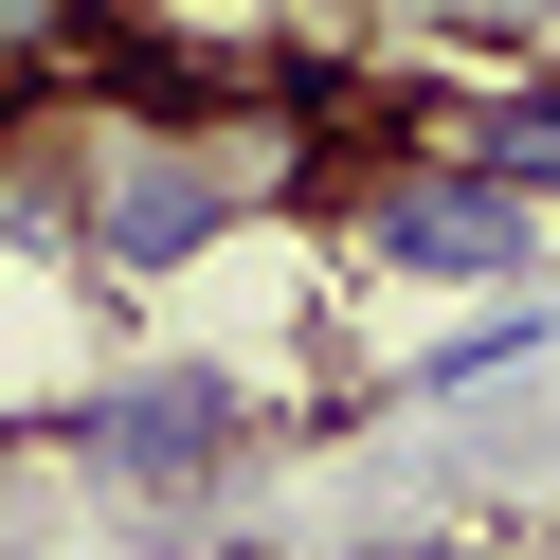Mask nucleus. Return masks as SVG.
Returning a JSON list of instances; mask_svg holds the SVG:
<instances>
[{"label": "nucleus", "instance_id": "1", "mask_svg": "<svg viewBox=\"0 0 560 560\" xmlns=\"http://www.w3.org/2000/svg\"><path fill=\"white\" fill-rule=\"evenodd\" d=\"M235 452H254L235 362H127L109 398H73V470L127 506H199V488H235Z\"/></svg>", "mask_w": 560, "mask_h": 560}, {"label": "nucleus", "instance_id": "2", "mask_svg": "<svg viewBox=\"0 0 560 560\" xmlns=\"http://www.w3.org/2000/svg\"><path fill=\"white\" fill-rule=\"evenodd\" d=\"M362 254L416 271V290H506V271L542 254V199H524L506 163L434 145V163H380V182H362Z\"/></svg>", "mask_w": 560, "mask_h": 560}, {"label": "nucleus", "instance_id": "3", "mask_svg": "<svg viewBox=\"0 0 560 560\" xmlns=\"http://www.w3.org/2000/svg\"><path fill=\"white\" fill-rule=\"evenodd\" d=\"M470 163H506V182L560 218V55H524V91H488V109H470Z\"/></svg>", "mask_w": 560, "mask_h": 560}, {"label": "nucleus", "instance_id": "4", "mask_svg": "<svg viewBox=\"0 0 560 560\" xmlns=\"http://www.w3.org/2000/svg\"><path fill=\"white\" fill-rule=\"evenodd\" d=\"M109 0H0V91H91Z\"/></svg>", "mask_w": 560, "mask_h": 560}, {"label": "nucleus", "instance_id": "5", "mask_svg": "<svg viewBox=\"0 0 560 560\" xmlns=\"http://www.w3.org/2000/svg\"><path fill=\"white\" fill-rule=\"evenodd\" d=\"M542 343H560V307H542V290H524V307H470V326H452V343H416V380H398V398H470V380H506V362H542Z\"/></svg>", "mask_w": 560, "mask_h": 560}, {"label": "nucleus", "instance_id": "6", "mask_svg": "<svg viewBox=\"0 0 560 560\" xmlns=\"http://www.w3.org/2000/svg\"><path fill=\"white\" fill-rule=\"evenodd\" d=\"M380 560H488V542H380Z\"/></svg>", "mask_w": 560, "mask_h": 560}]
</instances>
